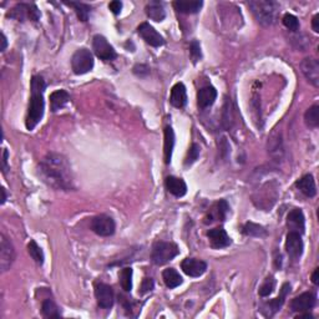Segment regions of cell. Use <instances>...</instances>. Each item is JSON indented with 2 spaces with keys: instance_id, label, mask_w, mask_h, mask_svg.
<instances>
[{
  "instance_id": "obj_1",
  "label": "cell",
  "mask_w": 319,
  "mask_h": 319,
  "mask_svg": "<svg viewBox=\"0 0 319 319\" xmlns=\"http://www.w3.org/2000/svg\"><path fill=\"white\" fill-rule=\"evenodd\" d=\"M40 175L49 186L69 191L74 188V176L68 158L60 153L50 152L40 162Z\"/></svg>"
},
{
  "instance_id": "obj_2",
  "label": "cell",
  "mask_w": 319,
  "mask_h": 319,
  "mask_svg": "<svg viewBox=\"0 0 319 319\" xmlns=\"http://www.w3.org/2000/svg\"><path fill=\"white\" fill-rule=\"evenodd\" d=\"M46 89V84L42 76H33L30 85V103H29L28 116L25 125L29 131L35 129L37 124L42 121L44 116L45 101H44V91Z\"/></svg>"
},
{
  "instance_id": "obj_3",
  "label": "cell",
  "mask_w": 319,
  "mask_h": 319,
  "mask_svg": "<svg viewBox=\"0 0 319 319\" xmlns=\"http://www.w3.org/2000/svg\"><path fill=\"white\" fill-rule=\"evenodd\" d=\"M248 7L252 14L260 24L268 27L274 24L277 20L280 5L275 2H267V0H253L248 3Z\"/></svg>"
},
{
  "instance_id": "obj_4",
  "label": "cell",
  "mask_w": 319,
  "mask_h": 319,
  "mask_svg": "<svg viewBox=\"0 0 319 319\" xmlns=\"http://www.w3.org/2000/svg\"><path fill=\"white\" fill-rule=\"evenodd\" d=\"M180 254L177 245L172 242H156L151 252V260L156 266H164Z\"/></svg>"
},
{
  "instance_id": "obj_5",
  "label": "cell",
  "mask_w": 319,
  "mask_h": 319,
  "mask_svg": "<svg viewBox=\"0 0 319 319\" xmlns=\"http://www.w3.org/2000/svg\"><path fill=\"white\" fill-rule=\"evenodd\" d=\"M71 68L76 75L88 74L94 68V56L91 51L83 48L76 50L71 57Z\"/></svg>"
},
{
  "instance_id": "obj_6",
  "label": "cell",
  "mask_w": 319,
  "mask_h": 319,
  "mask_svg": "<svg viewBox=\"0 0 319 319\" xmlns=\"http://www.w3.org/2000/svg\"><path fill=\"white\" fill-rule=\"evenodd\" d=\"M0 238V268L3 272H7L15 261V249L5 234H2Z\"/></svg>"
},
{
  "instance_id": "obj_7",
  "label": "cell",
  "mask_w": 319,
  "mask_h": 319,
  "mask_svg": "<svg viewBox=\"0 0 319 319\" xmlns=\"http://www.w3.org/2000/svg\"><path fill=\"white\" fill-rule=\"evenodd\" d=\"M91 230L101 237H109L115 233V221L106 214H98L91 221Z\"/></svg>"
},
{
  "instance_id": "obj_8",
  "label": "cell",
  "mask_w": 319,
  "mask_h": 319,
  "mask_svg": "<svg viewBox=\"0 0 319 319\" xmlns=\"http://www.w3.org/2000/svg\"><path fill=\"white\" fill-rule=\"evenodd\" d=\"M8 16L16 20H24L25 18L30 19L31 22H37L40 19V11L35 4H29V3H22L14 7Z\"/></svg>"
},
{
  "instance_id": "obj_9",
  "label": "cell",
  "mask_w": 319,
  "mask_h": 319,
  "mask_svg": "<svg viewBox=\"0 0 319 319\" xmlns=\"http://www.w3.org/2000/svg\"><path fill=\"white\" fill-rule=\"evenodd\" d=\"M92 49H94V53L96 54L98 59L104 60V62H111V60H114L116 57V51L114 50V48L109 44L106 37L103 35L94 36Z\"/></svg>"
},
{
  "instance_id": "obj_10",
  "label": "cell",
  "mask_w": 319,
  "mask_h": 319,
  "mask_svg": "<svg viewBox=\"0 0 319 319\" xmlns=\"http://www.w3.org/2000/svg\"><path fill=\"white\" fill-rule=\"evenodd\" d=\"M137 33L147 44H150L153 48H160L165 44V39L161 34L156 31V29L151 27L149 23H142L137 28Z\"/></svg>"
},
{
  "instance_id": "obj_11",
  "label": "cell",
  "mask_w": 319,
  "mask_h": 319,
  "mask_svg": "<svg viewBox=\"0 0 319 319\" xmlns=\"http://www.w3.org/2000/svg\"><path fill=\"white\" fill-rule=\"evenodd\" d=\"M303 240H302V234L298 232H289L287 234L286 240V251L288 256L292 260L297 261L300 260L302 253H303Z\"/></svg>"
},
{
  "instance_id": "obj_12",
  "label": "cell",
  "mask_w": 319,
  "mask_h": 319,
  "mask_svg": "<svg viewBox=\"0 0 319 319\" xmlns=\"http://www.w3.org/2000/svg\"><path fill=\"white\" fill-rule=\"evenodd\" d=\"M95 297H96L98 307L104 309H109L114 306L115 294L110 286L105 283H98L95 287Z\"/></svg>"
},
{
  "instance_id": "obj_13",
  "label": "cell",
  "mask_w": 319,
  "mask_h": 319,
  "mask_svg": "<svg viewBox=\"0 0 319 319\" xmlns=\"http://www.w3.org/2000/svg\"><path fill=\"white\" fill-rule=\"evenodd\" d=\"M289 292H291V284L284 283L282 286V289H281L280 295H278L277 298H274V300L265 303V306H263L262 308L263 314H265L266 317H272L274 313H277L278 310L281 309V307L284 304V302H286V297Z\"/></svg>"
},
{
  "instance_id": "obj_14",
  "label": "cell",
  "mask_w": 319,
  "mask_h": 319,
  "mask_svg": "<svg viewBox=\"0 0 319 319\" xmlns=\"http://www.w3.org/2000/svg\"><path fill=\"white\" fill-rule=\"evenodd\" d=\"M315 302H317V295L313 292L302 293L291 302V308L293 312H308L315 306Z\"/></svg>"
},
{
  "instance_id": "obj_15",
  "label": "cell",
  "mask_w": 319,
  "mask_h": 319,
  "mask_svg": "<svg viewBox=\"0 0 319 319\" xmlns=\"http://www.w3.org/2000/svg\"><path fill=\"white\" fill-rule=\"evenodd\" d=\"M301 69L306 79L312 84L313 86H319V64L313 57H307L301 63Z\"/></svg>"
},
{
  "instance_id": "obj_16",
  "label": "cell",
  "mask_w": 319,
  "mask_h": 319,
  "mask_svg": "<svg viewBox=\"0 0 319 319\" xmlns=\"http://www.w3.org/2000/svg\"><path fill=\"white\" fill-rule=\"evenodd\" d=\"M207 237L210 238L211 247L214 249L226 248L231 245V238L227 234V232L223 230L222 227L212 228L207 232Z\"/></svg>"
},
{
  "instance_id": "obj_17",
  "label": "cell",
  "mask_w": 319,
  "mask_h": 319,
  "mask_svg": "<svg viewBox=\"0 0 319 319\" xmlns=\"http://www.w3.org/2000/svg\"><path fill=\"white\" fill-rule=\"evenodd\" d=\"M181 268L190 277H200L207 271V263L196 258H186L182 261Z\"/></svg>"
},
{
  "instance_id": "obj_18",
  "label": "cell",
  "mask_w": 319,
  "mask_h": 319,
  "mask_svg": "<svg viewBox=\"0 0 319 319\" xmlns=\"http://www.w3.org/2000/svg\"><path fill=\"white\" fill-rule=\"evenodd\" d=\"M217 98V90L213 86H205L197 92V105L200 109H207L212 106Z\"/></svg>"
},
{
  "instance_id": "obj_19",
  "label": "cell",
  "mask_w": 319,
  "mask_h": 319,
  "mask_svg": "<svg viewBox=\"0 0 319 319\" xmlns=\"http://www.w3.org/2000/svg\"><path fill=\"white\" fill-rule=\"evenodd\" d=\"M287 226L292 232H298V233H304L306 228V221H304V214L301 208H294L291 211L287 217Z\"/></svg>"
},
{
  "instance_id": "obj_20",
  "label": "cell",
  "mask_w": 319,
  "mask_h": 319,
  "mask_svg": "<svg viewBox=\"0 0 319 319\" xmlns=\"http://www.w3.org/2000/svg\"><path fill=\"white\" fill-rule=\"evenodd\" d=\"M171 105L181 109L185 107L187 104V92L186 86L182 83H177L172 89H171V96H170Z\"/></svg>"
},
{
  "instance_id": "obj_21",
  "label": "cell",
  "mask_w": 319,
  "mask_h": 319,
  "mask_svg": "<svg viewBox=\"0 0 319 319\" xmlns=\"http://www.w3.org/2000/svg\"><path fill=\"white\" fill-rule=\"evenodd\" d=\"M165 186L167 191L175 197H184L187 193V185L182 178L169 176L165 181Z\"/></svg>"
},
{
  "instance_id": "obj_22",
  "label": "cell",
  "mask_w": 319,
  "mask_h": 319,
  "mask_svg": "<svg viewBox=\"0 0 319 319\" xmlns=\"http://www.w3.org/2000/svg\"><path fill=\"white\" fill-rule=\"evenodd\" d=\"M298 190L307 197H314L317 195V187H315V181L312 175L303 176L301 180H298L295 184Z\"/></svg>"
},
{
  "instance_id": "obj_23",
  "label": "cell",
  "mask_w": 319,
  "mask_h": 319,
  "mask_svg": "<svg viewBox=\"0 0 319 319\" xmlns=\"http://www.w3.org/2000/svg\"><path fill=\"white\" fill-rule=\"evenodd\" d=\"M228 211H230V206H228L225 200H221L217 204H214L212 210L210 211V220L206 221V223L212 221H225Z\"/></svg>"
},
{
  "instance_id": "obj_24",
  "label": "cell",
  "mask_w": 319,
  "mask_h": 319,
  "mask_svg": "<svg viewBox=\"0 0 319 319\" xmlns=\"http://www.w3.org/2000/svg\"><path fill=\"white\" fill-rule=\"evenodd\" d=\"M146 14L150 19L157 23H161L166 18V11H165L164 5H162V3L156 2V0H152L146 5Z\"/></svg>"
},
{
  "instance_id": "obj_25",
  "label": "cell",
  "mask_w": 319,
  "mask_h": 319,
  "mask_svg": "<svg viewBox=\"0 0 319 319\" xmlns=\"http://www.w3.org/2000/svg\"><path fill=\"white\" fill-rule=\"evenodd\" d=\"M70 100V95L65 90H56L50 95V107L51 111L56 112L57 110L63 109Z\"/></svg>"
},
{
  "instance_id": "obj_26",
  "label": "cell",
  "mask_w": 319,
  "mask_h": 319,
  "mask_svg": "<svg viewBox=\"0 0 319 319\" xmlns=\"http://www.w3.org/2000/svg\"><path fill=\"white\" fill-rule=\"evenodd\" d=\"M173 146H175V132H173L172 127L166 126L165 127V162L167 165L171 162V157H172Z\"/></svg>"
},
{
  "instance_id": "obj_27",
  "label": "cell",
  "mask_w": 319,
  "mask_h": 319,
  "mask_svg": "<svg viewBox=\"0 0 319 319\" xmlns=\"http://www.w3.org/2000/svg\"><path fill=\"white\" fill-rule=\"evenodd\" d=\"M204 3L202 2H175L173 7L175 9L182 14H196L201 10Z\"/></svg>"
},
{
  "instance_id": "obj_28",
  "label": "cell",
  "mask_w": 319,
  "mask_h": 319,
  "mask_svg": "<svg viewBox=\"0 0 319 319\" xmlns=\"http://www.w3.org/2000/svg\"><path fill=\"white\" fill-rule=\"evenodd\" d=\"M162 278H164V282L169 288H176V287L181 286L184 280L180 275V273L176 271L175 268H167L165 269L164 273H162Z\"/></svg>"
},
{
  "instance_id": "obj_29",
  "label": "cell",
  "mask_w": 319,
  "mask_h": 319,
  "mask_svg": "<svg viewBox=\"0 0 319 319\" xmlns=\"http://www.w3.org/2000/svg\"><path fill=\"white\" fill-rule=\"evenodd\" d=\"M42 313L45 318H59L62 315L59 307L51 300H46L43 302Z\"/></svg>"
},
{
  "instance_id": "obj_30",
  "label": "cell",
  "mask_w": 319,
  "mask_h": 319,
  "mask_svg": "<svg viewBox=\"0 0 319 319\" xmlns=\"http://www.w3.org/2000/svg\"><path fill=\"white\" fill-rule=\"evenodd\" d=\"M304 121H306L307 126L315 129L319 125V106L313 105L310 106L304 114Z\"/></svg>"
},
{
  "instance_id": "obj_31",
  "label": "cell",
  "mask_w": 319,
  "mask_h": 319,
  "mask_svg": "<svg viewBox=\"0 0 319 319\" xmlns=\"http://www.w3.org/2000/svg\"><path fill=\"white\" fill-rule=\"evenodd\" d=\"M28 252L30 254V257L37 263V265H43L44 263V252L43 249L37 246L35 241H30V243L28 245Z\"/></svg>"
},
{
  "instance_id": "obj_32",
  "label": "cell",
  "mask_w": 319,
  "mask_h": 319,
  "mask_svg": "<svg viewBox=\"0 0 319 319\" xmlns=\"http://www.w3.org/2000/svg\"><path fill=\"white\" fill-rule=\"evenodd\" d=\"M68 5H70L76 11V15L81 22H88L90 11H91V8L88 4H84V3H66Z\"/></svg>"
},
{
  "instance_id": "obj_33",
  "label": "cell",
  "mask_w": 319,
  "mask_h": 319,
  "mask_svg": "<svg viewBox=\"0 0 319 319\" xmlns=\"http://www.w3.org/2000/svg\"><path fill=\"white\" fill-rule=\"evenodd\" d=\"M243 233L247 234V236H253V237H262L266 236L267 232L262 226L256 225L253 222L246 223L245 227H243Z\"/></svg>"
},
{
  "instance_id": "obj_34",
  "label": "cell",
  "mask_w": 319,
  "mask_h": 319,
  "mask_svg": "<svg viewBox=\"0 0 319 319\" xmlns=\"http://www.w3.org/2000/svg\"><path fill=\"white\" fill-rule=\"evenodd\" d=\"M120 284L125 292H130L132 288V269L124 268L120 273Z\"/></svg>"
},
{
  "instance_id": "obj_35",
  "label": "cell",
  "mask_w": 319,
  "mask_h": 319,
  "mask_svg": "<svg viewBox=\"0 0 319 319\" xmlns=\"http://www.w3.org/2000/svg\"><path fill=\"white\" fill-rule=\"evenodd\" d=\"M274 288H275V280L273 275H269V277L266 278L262 286L260 287L258 293H260L261 297H268V295L272 294V292L274 291Z\"/></svg>"
},
{
  "instance_id": "obj_36",
  "label": "cell",
  "mask_w": 319,
  "mask_h": 319,
  "mask_svg": "<svg viewBox=\"0 0 319 319\" xmlns=\"http://www.w3.org/2000/svg\"><path fill=\"white\" fill-rule=\"evenodd\" d=\"M283 25L288 30L291 31H297L300 29V22H298L297 16L292 15V14H286L283 16Z\"/></svg>"
},
{
  "instance_id": "obj_37",
  "label": "cell",
  "mask_w": 319,
  "mask_h": 319,
  "mask_svg": "<svg viewBox=\"0 0 319 319\" xmlns=\"http://www.w3.org/2000/svg\"><path fill=\"white\" fill-rule=\"evenodd\" d=\"M198 156H200V146L197 144H193L192 146H191L190 151H188V155L186 157V161H185V165H186V166H191L193 162H196Z\"/></svg>"
},
{
  "instance_id": "obj_38",
  "label": "cell",
  "mask_w": 319,
  "mask_h": 319,
  "mask_svg": "<svg viewBox=\"0 0 319 319\" xmlns=\"http://www.w3.org/2000/svg\"><path fill=\"white\" fill-rule=\"evenodd\" d=\"M190 54L191 56H192L193 62H198L200 59L202 57V54H201V46H200V43L197 42V40H193L192 43H191L190 45Z\"/></svg>"
},
{
  "instance_id": "obj_39",
  "label": "cell",
  "mask_w": 319,
  "mask_h": 319,
  "mask_svg": "<svg viewBox=\"0 0 319 319\" xmlns=\"http://www.w3.org/2000/svg\"><path fill=\"white\" fill-rule=\"evenodd\" d=\"M141 291L140 293L141 294H145V293L152 291L153 289V281L151 280V278H145L144 281H142V284H141Z\"/></svg>"
},
{
  "instance_id": "obj_40",
  "label": "cell",
  "mask_w": 319,
  "mask_h": 319,
  "mask_svg": "<svg viewBox=\"0 0 319 319\" xmlns=\"http://www.w3.org/2000/svg\"><path fill=\"white\" fill-rule=\"evenodd\" d=\"M109 9L111 10L115 15H117V14H120L121 9H123V3L117 2V0H114V2H111L109 4Z\"/></svg>"
},
{
  "instance_id": "obj_41",
  "label": "cell",
  "mask_w": 319,
  "mask_h": 319,
  "mask_svg": "<svg viewBox=\"0 0 319 319\" xmlns=\"http://www.w3.org/2000/svg\"><path fill=\"white\" fill-rule=\"evenodd\" d=\"M8 155H9V152H8L7 149H4L3 151V171L4 172L8 171Z\"/></svg>"
},
{
  "instance_id": "obj_42",
  "label": "cell",
  "mask_w": 319,
  "mask_h": 319,
  "mask_svg": "<svg viewBox=\"0 0 319 319\" xmlns=\"http://www.w3.org/2000/svg\"><path fill=\"white\" fill-rule=\"evenodd\" d=\"M318 23H319V15L317 14V15H314V18H313V20H312V28H313V30L315 31V33H319Z\"/></svg>"
},
{
  "instance_id": "obj_43",
  "label": "cell",
  "mask_w": 319,
  "mask_h": 319,
  "mask_svg": "<svg viewBox=\"0 0 319 319\" xmlns=\"http://www.w3.org/2000/svg\"><path fill=\"white\" fill-rule=\"evenodd\" d=\"M7 45H8L7 36L4 35V33H2V48H0V50L5 51V49H7Z\"/></svg>"
},
{
  "instance_id": "obj_44",
  "label": "cell",
  "mask_w": 319,
  "mask_h": 319,
  "mask_svg": "<svg viewBox=\"0 0 319 319\" xmlns=\"http://www.w3.org/2000/svg\"><path fill=\"white\" fill-rule=\"evenodd\" d=\"M318 273H319V271H318V269H315L314 273H313V275H312V282L314 283L315 286H317V284L319 283V280H318Z\"/></svg>"
},
{
  "instance_id": "obj_45",
  "label": "cell",
  "mask_w": 319,
  "mask_h": 319,
  "mask_svg": "<svg viewBox=\"0 0 319 319\" xmlns=\"http://www.w3.org/2000/svg\"><path fill=\"white\" fill-rule=\"evenodd\" d=\"M2 193H3L2 204H5V201H7V193H5V188H2Z\"/></svg>"
}]
</instances>
